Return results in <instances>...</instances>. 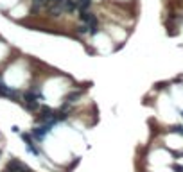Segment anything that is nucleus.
<instances>
[{"label": "nucleus", "instance_id": "nucleus-2", "mask_svg": "<svg viewBox=\"0 0 183 172\" xmlns=\"http://www.w3.org/2000/svg\"><path fill=\"white\" fill-rule=\"evenodd\" d=\"M40 120L41 122H49V124H56L58 122V117H56V113H54V109H50V108H47V106H43L41 108V111H40Z\"/></svg>", "mask_w": 183, "mask_h": 172}, {"label": "nucleus", "instance_id": "nucleus-5", "mask_svg": "<svg viewBox=\"0 0 183 172\" xmlns=\"http://www.w3.org/2000/svg\"><path fill=\"white\" fill-rule=\"evenodd\" d=\"M22 138H23V142H25V145H27V151L32 153V154H36V156H40V149L36 147V144H34V140H32V135L22 133Z\"/></svg>", "mask_w": 183, "mask_h": 172}, {"label": "nucleus", "instance_id": "nucleus-11", "mask_svg": "<svg viewBox=\"0 0 183 172\" xmlns=\"http://www.w3.org/2000/svg\"><path fill=\"white\" fill-rule=\"evenodd\" d=\"M77 163H79V158H75V160H74V162H72V165H70V167H68V171H72V169H74V167H75V165H77Z\"/></svg>", "mask_w": 183, "mask_h": 172}, {"label": "nucleus", "instance_id": "nucleus-10", "mask_svg": "<svg viewBox=\"0 0 183 172\" xmlns=\"http://www.w3.org/2000/svg\"><path fill=\"white\" fill-rule=\"evenodd\" d=\"M171 133H180V135H183V127L182 126H174V127L171 129Z\"/></svg>", "mask_w": 183, "mask_h": 172}, {"label": "nucleus", "instance_id": "nucleus-12", "mask_svg": "<svg viewBox=\"0 0 183 172\" xmlns=\"http://www.w3.org/2000/svg\"><path fill=\"white\" fill-rule=\"evenodd\" d=\"M182 117H183V111H182Z\"/></svg>", "mask_w": 183, "mask_h": 172}, {"label": "nucleus", "instance_id": "nucleus-3", "mask_svg": "<svg viewBox=\"0 0 183 172\" xmlns=\"http://www.w3.org/2000/svg\"><path fill=\"white\" fill-rule=\"evenodd\" d=\"M52 126H54V124H49V122L43 124V126H36V127L32 129V138H34V140H43V136L50 131Z\"/></svg>", "mask_w": 183, "mask_h": 172}, {"label": "nucleus", "instance_id": "nucleus-4", "mask_svg": "<svg viewBox=\"0 0 183 172\" xmlns=\"http://www.w3.org/2000/svg\"><path fill=\"white\" fill-rule=\"evenodd\" d=\"M4 172H31V171H29V167L23 165L22 162H18V160H11V162L7 163V167H5V171Z\"/></svg>", "mask_w": 183, "mask_h": 172}, {"label": "nucleus", "instance_id": "nucleus-9", "mask_svg": "<svg viewBox=\"0 0 183 172\" xmlns=\"http://www.w3.org/2000/svg\"><path fill=\"white\" fill-rule=\"evenodd\" d=\"M171 169H173L174 172H183V167H182V165H178V163H173V165H171Z\"/></svg>", "mask_w": 183, "mask_h": 172}, {"label": "nucleus", "instance_id": "nucleus-1", "mask_svg": "<svg viewBox=\"0 0 183 172\" xmlns=\"http://www.w3.org/2000/svg\"><path fill=\"white\" fill-rule=\"evenodd\" d=\"M79 18H81V22H83V23H86V25H88V32H90V34H95V32H97L99 20H97V16H95L93 13H90L88 9L79 11Z\"/></svg>", "mask_w": 183, "mask_h": 172}, {"label": "nucleus", "instance_id": "nucleus-8", "mask_svg": "<svg viewBox=\"0 0 183 172\" xmlns=\"http://www.w3.org/2000/svg\"><path fill=\"white\" fill-rule=\"evenodd\" d=\"M75 4L79 5V11H84V9H88V7H90L92 0H75Z\"/></svg>", "mask_w": 183, "mask_h": 172}, {"label": "nucleus", "instance_id": "nucleus-7", "mask_svg": "<svg viewBox=\"0 0 183 172\" xmlns=\"http://www.w3.org/2000/svg\"><path fill=\"white\" fill-rule=\"evenodd\" d=\"M81 95H83L81 92H72V93H68V95L65 97V102H75Z\"/></svg>", "mask_w": 183, "mask_h": 172}, {"label": "nucleus", "instance_id": "nucleus-6", "mask_svg": "<svg viewBox=\"0 0 183 172\" xmlns=\"http://www.w3.org/2000/svg\"><path fill=\"white\" fill-rule=\"evenodd\" d=\"M0 95H4V97H13V99L18 97V93H16L14 90H11L9 86H5L4 83H0Z\"/></svg>", "mask_w": 183, "mask_h": 172}]
</instances>
